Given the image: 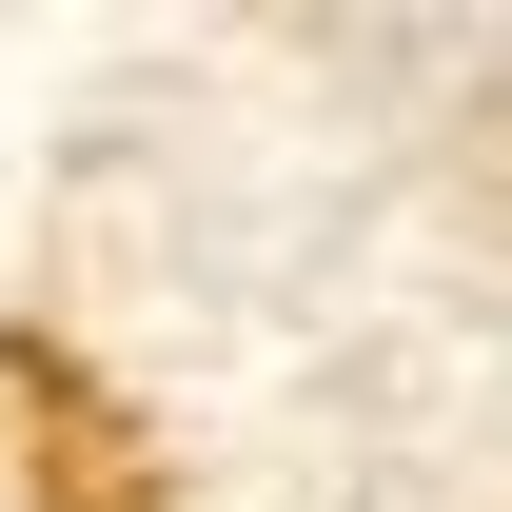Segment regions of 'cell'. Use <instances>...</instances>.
Wrapping results in <instances>:
<instances>
[{"mask_svg":"<svg viewBox=\"0 0 512 512\" xmlns=\"http://www.w3.org/2000/svg\"><path fill=\"white\" fill-rule=\"evenodd\" d=\"M0 434H20L40 512H158V434L119 414V375L79 335H0Z\"/></svg>","mask_w":512,"mask_h":512,"instance_id":"obj_1","label":"cell"}]
</instances>
